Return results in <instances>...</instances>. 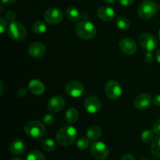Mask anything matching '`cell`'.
Instances as JSON below:
<instances>
[{
    "instance_id": "6da1fadb",
    "label": "cell",
    "mask_w": 160,
    "mask_h": 160,
    "mask_svg": "<svg viewBox=\"0 0 160 160\" xmlns=\"http://www.w3.org/2000/svg\"><path fill=\"white\" fill-rule=\"evenodd\" d=\"M77 135H78V131L76 128L70 125H67L61 128L58 131V132L56 133V139L59 145L68 146L75 142Z\"/></svg>"
},
{
    "instance_id": "7a4b0ae2",
    "label": "cell",
    "mask_w": 160,
    "mask_h": 160,
    "mask_svg": "<svg viewBox=\"0 0 160 160\" xmlns=\"http://www.w3.org/2000/svg\"><path fill=\"white\" fill-rule=\"evenodd\" d=\"M77 35L84 40L93 38L97 32L96 27L89 20H81L76 24L74 28Z\"/></svg>"
},
{
    "instance_id": "3957f363",
    "label": "cell",
    "mask_w": 160,
    "mask_h": 160,
    "mask_svg": "<svg viewBox=\"0 0 160 160\" xmlns=\"http://www.w3.org/2000/svg\"><path fill=\"white\" fill-rule=\"evenodd\" d=\"M24 131L29 137L34 139H42L46 134L45 124L38 120H31L24 126Z\"/></svg>"
},
{
    "instance_id": "277c9868",
    "label": "cell",
    "mask_w": 160,
    "mask_h": 160,
    "mask_svg": "<svg viewBox=\"0 0 160 160\" xmlns=\"http://www.w3.org/2000/svg\"><path fill=\"white\" fill-rule=\"evenodd\" d=\"M158 6L152 0H144L140 3L138 9L139 17L143 20H149L156 14Z\"/></svg>"
},
{
    "instance_id": "5b68a950",
    "label": "cell",
    "mask_w": 160,
    "mask_h": 160,
    "mask_svg": "<svg viewBox=\"0 0 160 160\" xmlns=\"http://www.w3.org/2000/svg\"><path fill=\"white\" fill-rule=\"evenodd\" d=\"M8 34L11 38L16 41H22L26 38L28 31L20 22H12L8 28Z\"/></svg>"
},
{
    "instance_id": "8992f818",
    "label": "cell",
    "mask_w": 160,
    "mask_h": 160,
    "mask_svg": "<svg viewBox=\"0 0 160 160\" xmlns=\"http://www.w3.org/2000/svg\"><path fill=\"white\" fill-rule=\"evenodd\" d=\"M92 156L97 160H104L109 156V148L102 142H95L90 148Z\"/></svg>"
},
{
    "instance_id": "52a82bcc",
    "label": "cell",
    "mask_w": 160,
    "mask_h": 160,
    "mask_svg": "<svg viewBox=\"0 0 160 160\" xmlns=\"http://www.w3.org/2000/svg\"><path fill=\"white\" fill-rule=\"evenodd\" d=\"M105 92H106V95L108 98L110 99L117 100L121 97L123 89H122L120 83L114 80H111L106 83Z\"/></svg>"
},
{
    "instance_id": "ba28073f",
    "label": "cell",
    "mask_w": 160,
    "mask_h": 160,
    "mask_svg": "<svg viewBox=\"0 0 160 160\" xmlns=\"http://www.w3.org/2000/svg\"><path fill=\"white\" fill-rule=\"evenodd\" d=\"M44 19L49 24H58L63 20V13L62 10L58 8H50L44 13Z\"/></svg>"
},
{
    "instance_id": "9c48e42d",
    "label": "cell",
    "mask_w": 160,
    "mask_h": 160,
    "mask_svg": "<svg viewBox=\"0 0 160 160\" xmlns=\"http://www.w3.org/2000/svg\"><path fill=\"white\" fill-rule=\"evenodd\" d=\"M139 44L147 52H152L157 47V40L152 34L145 33L139 37Z\"/></svg>"
},
{
    "instance_id": "30bf717a",
    "label": "cell",
    "mask_w": 160,
    "mask_h": 160,
    "mask_svg": "<svg viewBox=\"0 0 160 160\" xmlns=\"http://www.w3.org/2000/svg\"><path fill=\"white\" fill-rule=\"evenodd\" d=\"M65 91L67 94L73 98H78L84 93V85L81 82L77 81H69L65 86Z\"/></svg>"
},
{
    "instance_id": "8fae6325",
    "label": "cell",
    "mask_w": 160,
    "mask_h": 160,
    "mask_svg": "<svg viewBox=\"0 0 160 160\" xmlns=\"http://www.w3.org/2000/svg\"><path fill=\"white\" fill-rule=\"evenodd\" d=\"M84 106L85 110L91 114L98 112L102 106L101 101L96 96H89L84 101Z\"/></svg>"
},
{
    "instance_id": "7c38bea8",
    "label": "cell",
    "mask_w": 160,
    "mask_h": 160,
    "mask_svg": "<svg viewBox=\"0 0 160 160\" xmlns=\"http://www.w3.org/2000/svg\"><path fill=\"white\" fill-rule=\"evenodd\" d=\"M48 109L52 112H59L64 109L66 102L62 97L59 95L52 96L48 101Z\"/></svg>"
},
{
    "instance_id": "4fadbf2b",
    "label": "cell",
    "mask_w": 160,
    "mask_h": 160,
    "mask_svg": "<svg viewBox=\"0 0 160 160\" xmlns=\"http://www.w3.org/2000/svg\"><path fill=\"white\" fill-rule=\"evenodd\" d=\"M119 47L123 53L133 55L137 52V44L131 38H125L119 42Z\"/></svg>"
},
{
    "instance_id": "5bb4252c",
    "label": "cell",
    "mask_w": 160,
    "mask_h": 160,
    "mask_svg": "<svg viewBox=\"0 0 160 160\" xmlns=\"http://www.w3.org/2000/svg\"><path fill=\"white\" fill-rule=\"evenodd\" d=\"M115 10L112 7L109 6H104L100 7L97 11V16L98 19L102 21H111L115 17Z\"/></svg>"
},
{
    "instance_id": "9a60e30c",
    "label": "cell",
    "mask_w": 160,
    "mask_h": 160,
    "mask_svg": "<svg viewBox=\"0 0 160 160\" xmlns=\"http://www.w3.org/2000/svg\"><path fill=\"white\" fill-rule=\"evenodd\" d=\"M28 53L34 58H41L46 53V48L41 42H34L28 48Z\"/></svg>"
},
{
    "instance_id": "2e32d148",
    "label": "cell",
    "mask_w": 160,
    "mask_h": 160,
    "mask_svg": "<svg viewBox=\"0 0 160 160\" xmlns=\"http://www.w3.org/2000/svg\"><path fill=\"white\" fill-rule=\"evenodd\" d=\"M152 97L148 93H142L137 96L134 100V106L138 109H145L150 106L152 102Z\"/></svg>"
},
{
    "instance_id": "e0dca14e",
    "label": "cell",
    "mask_w": 160,
    "mask_h": 160,
    "mask_svg": "<svg viewBox=\"0 0 160 160\" xmlns=\"http://www.w3.org/2000/svg\"><path fill=\"white\" fill-rule=\"evenodd\" d=\"M26 149V144L23 140L20 138H17L12 141L9 146V150L11 153L15 156H19L24 152Z\"/></svg>"
},
{
    "instance_id": "ac0fdd59",
    "label": "cell",
    "mask_w": 160,
    "mask_h": 160,
    "mask_svg": "<svg viewBox=\"0 0 160 160\" xmlns=\"http://www.w3.org/2000/svg\"><path fill=\"white\" fill-rule=\"evenodd\" d=\"M28 88L31 93L36 95H42L45 90L43 83L37 79H34L30 81L29 84H28Z\"/></svg>"
},
{
    "instance_id": "d6986e66",
    "label": "cell",
    "mask_w": 160,
    "mask_h": 160,
    "mask_svg": "<svg viewBox=\"0 0 160 160\" xmlns=\"http://www.w3.org/2000/svg\"><path fill=\"white\" fill-rule=\"evenodd\" d=\"M86 135H87V138L90 141H93V142L96 141L102 135L101 128L99 127L96 126V125H92L87 130Z\"/></svg>"
},
{
    "instance_id": "ffe728a7",
    "label": "cell",
    "mask_w": 160,
    "mask_h": 160,
    "mask_svg": "<svg viewBox=\"0 0 160 160\" xmlns=\"http://www.w3.org/2000/svg\"><path fill=\"white\" fill-rule=\"evenodd\" d=\"M66 14H67V17L68 18V20H70L72 22L78 21L81 18V13L80 10L78 8L73 7V6L67 8Z\"/></svg>"
},
{
    "instance_id": "44dd1931",
    "label": "cell",
    "mask_w": 160,
    "mask_h": 160,
    "mask_svg": "<svg viewBox=\"0 0 160 160\" xmlns=\"http://www.w3.org/2000/svg\"><path fill=\"white\" fill-rule=\"evenodd\" d=\"M65 117L68 123H73L78 120V117H79V112H78V109L75 108H70L66 112Z\"/></svg>"
},
{
    "instance_id": "7402d4cb",
    "label": "cell",
    "mask_w": 160,
    "mask_h": 160,
    "mask_svg": "<svg viewBox=\"0 0 160 160\" xmlns=\"http://www.w3.org/2000/svg\"><path fill=\"white\" fill-rule=\"evenodd\" d=\"M116 24H117V28L121 31H127L129 29L130 26H131L129 20L125 17H117V20H116Z\"/></svg>"
},
{
    "instance_id": "603a6c76",
    "label": "cell",
    "mask_w": 160,
    "mask_h": 160,
    "mask_svg": "<svg viewBox=\"0 0 160 160\" xmlns=\"http://www.w3.org/2000/svg\"><path fill=\"white\" fill-rule=\"evenodd\" d=\"M33 31L37 34H42L47 31V26L43 21H36L32 26Z\"/></svg>"
},
{
    "instance_id": "cb8c5ba5",
    "label": "cell",
    "mask_w": 160,
    "mask_h": 160,
    "mask_svg": "<svg viewBox=\"0 0 160 160\" xmlns=\"http://www.w3.org/2000/svg\"><path fill=\"white\" fill-rule=\"evenodd\" d=\"M151 150L155 156L160 158V136L155 138L152 140L151 145Z\"/></svg>"
},
{
    "instance_id": "d4e9b609",
    "label": "cell",
    "mask_w": 160,
    "mask_h": 160,
    "mask_svg": "<svg viewBox=\"0 0 160 160\" xmlns=\"http://www.w3.org/2000/svg\"><path fill=\"white\" fill-rule=\"evenodd\" d=\"M25 160H46V159L40 151L33 150L27 155Z\"/></svg>"
},
{
    "instance_id": "484cf974",
    "label": "cell",
    "mask_w": 160,
    "mask_h": 160,
    "mask_svg": "<svg viewBox=\"0 0 160 160\" xmlns=\"http://www.w3.org/2000/svg\"><path fill=\"white\" fill-rule=\"evenodd\" d=\"M42 147L46 152H52L56 149V142L52 138H45L42 142Z\"/></svg>"
},
{
    "instance_id": "4316f807",
    "label": "cell",
    "mask_w": 160,
    "mask_h": 160,
    "mask_svg": "<svg viewBox=\"0 0 160 160\" xmlns=\"http://www.w3.org/2000/svg\"><path fill=\"white\" fill-rule=\"evenodd\" d=\"M154 139V131L153 130H145L142 133V141L145 143H148Z\"/></svg>"
},
{
    "instance_id": "83f0119b",
    "label": "cell",
    "mask_w": 160,
    "mask_h": 160,
    "mask_svg": "<svg viewBox=\"0 0 160 160\" xmlns=\"http://www.w3.org/2000/svg\"><path fill=\"white\" fill-rule=\"evenodd\" d=\"M89 139L86 138H80L78 141H77V147L79 148L80 150H86L89 146Z\"/></svg>"
},
{
    "instance_id": "f1b7e54d",
    "label": "cell",
    "mask_w": 160,
    "mask_h": 160,
    "mask_svg": "<svg viewBox=\"0 0 160 160\" xmlns=\"http://www.w3.org/2000/svg\"><path fill=\"white\" fill-rule=\"evenodd\" d=\"M54 116L52 115V114H46V115L44 116L43 117V123L45 125L47 126H50V125L54 123Z\"/></svg>"
},
{
    "instance_id": "f546056e",
    "label": "cell",
    "mask_w": 160,
    "mask_h": 160,
    "mask_svg": "<svg viewBox=\"0 0 160 160\" xmlns=\"http://www.w3.org/2000/svg\"><path fill=\"white\" fill-rule=\"evenodd\" d=\"M6 18L10 23L14 22L16 19V13L13 10H8L6 13Z\"/></svg>"
},
{
    "instance_id": "4dcf8cb0",
    "label": "cell",
    "mask_w": 160,
    "mask_h": 160,
    "mask_svg": "<svg viewBox=\"0 0 160 160\" xmlns=\"http://www.w3.org/2000/svg\"><path fill=\"white\" fill-rule=\"evenodd\" d=\"M144 59H145V61L146 63L151 64L152 63L153 60H154V56H153V54L152 53V52H147L146 54L145 55Z\"/></svg>"
},
{
    "instance_id": "1f68e13d",
    "label": "cell",
    "mask_w": 160,
    "mask_h": 160,
    "mask_svg": "<svg viewBox=\"0 0 160 160\" xmlns=\"http://www.w3.org/2000/svg\"><path fill=\"white\" fill-rule=\"evenodd\" d=\"M7 29V21L4 18H0V33L3 34Z\"/></svg>"
},
{
    "instance_id": "d6a6232c",
    "label": "cell",
    "mask_w": 160,
    "mask_h": 160,
    "mask_svg": "<svg viewBox=\"0 0 160 160\" xmlns=\"http://www.w3.org/2000/svg\"><path fill=\"white\" fill-rule=\"evenodd\" d=\"M153 131L155 134L160 136V119L155 122L154 125H153Z\"/></svg>"
},
{
    "instance_id": "836d02e7",
    "label": "cell",
    "mask_w": 160,
    "mask_h": 160,
    "mask_svg": "<svg viewBox=\"0 0 160 160\" xmlns=\"http://www.w3.org/2000/svg\"><path fill=\"white\" fill-rule=\"evenodd\" d=\"M118 1L123 6H130L134 3V0H118Z\"/></svg>"
},
{
    "instance_id": "e575fe53",
    "label": "cell",
    "mask_w": 160,
    "mask_h": 160,
    "mask_svg": "<svg viewBox=\"0 0 160 160\" xmlns=\"http://www.w3.org/2000/svg\"><path fill=\"white\" fill-rule=\"evenodd\" d=\"M120 160H135V159H134V157L132 156V155L126 154V155H123V156H122Z\"/></svg>"
},
{
    "instance_id": "d590c367",
    "label": "cell",
    "mask_w": 160,
    "mask_h": 160,
    "mask_svg": "<svg viewBox=\"0 0 160 160\" xmlns=\"http://www.w3.org/2000/svg\"><path fill=\"white\" fill-rule=\"evenodd\" d=\"M153 103H154L155 106H160V95H158L154 97V98H153Z\"/></svg>"
},
{
    "instance_id": "8d00e7d4",
    "label": "cell",
    "mask_w": 160,
    "mask_h": 160,
    "mask_svg": "<svg viewBox=\"0 0 160 160\" xmlns=\"http://www.w3.org/2000/svg\"><path fill=\"white\" fill-rule=\"evenodd\" d=\"M17 1V0H2V4L8 5V6H9V5L14 4V3H15Z\"/></svg>"
},
{
    "instance_id": "74e56055",
    "label": "cell",
    "mask_w": 160,
    "mask_h": 160,
    "mask_svg": "<svg viewBox=\"0 0 160 160\" xmlns=\"http://www.w3.org/2000/svg\"><path fill=\"white\" fill-rule=\"evenodd\" d=\"M27 94V90L25 88H21L20 90H19L18 92V95L20 97H23L24 95H26Z\"/></svg>"
},
{
    "instance_id": "f35d334b",
    "label": "cell",
    "mask_w": 160,
    "mask_h": 160,
    "mask_svg": "<svg viewBox=\"0 0 160 160\" xmlns=\"http://www.w3.org/2000/svg\"><path fill=\"white\" fill-rule=\"evenodd\" d=\"M156 60H157V62H159V63H160V49H159L157 52H156Z\"/></svg>"
},
{
    "instance_id": "ab89813d",
    "label": "cell",
    "mask_w": 160,
    "mask_h": 160,
    "mask_svg": "<svg viewBox=\"0 0 160 160\" xmlns=\"http://www.w3.org/2000/svg\"><path fill=\"white\" fill-rule=\"evenodd\" d=\"M104 1L106 3L110 5V4H113V3H115L117 0H104Z\"/></svg>"
},
{
    "instance_id": "60d3db41",
    "label": "cell",
    "mask_w": 160,
    "mask_h": 160,
    "mask_svg": "<svg viewBox=\"0 0 160 160\" xmlns=\"http://www.w3.org/2000/svg\"><path fill=\"white\" fill-rule=\"evenodd\" d=\"M1 87H2L1 95H2V93H3V83H2V81H1Z\"/></svg>"
},
{
    "instance_id": "b9f144b4",
    "label": "cell",
    "mask_w": 160,
    "mask_h": 160,
    "mask_svg": "<svg viewBox=\"0 0 160 160\" xmlns=\"http://www.w3.org/2000/svg\"><path fill=\"white\" fill-rule=\"evenodd\" d=\"M11 160H23V159H20V158H18V157H15V158H12Z\"/></svg>"
},
{
    "instance_id": "7bdbcfd3",
    "label": "cell",
    "mask_w": 160,
    "mask_h": 160,
    "mask_svg": "<svg viewBox=\"0 0 160 160\" xmlns=\"http://www.w3.org/2000/svg\"><path fill=\"white\" fill-rule=\"evenodd\" d=\"M159 42H160V30L159 31Z\"/></svg>"
},
{
    "instance_id": "ee69618b",
    "label": "cell",
    "mask_w": 160,
    "mask_h": 160,
    "mask_svg": "<svg viewBox=\"0 0 160 160\" xmlns=\"http://www.w3.org/2000/svg\"><path fill=\"white\" fill-rule=\"evenodd\" d=\"M159 9H160V5H159Z\"/></svg>"
},
{
    "instance_id": "f6af8a7d",
    "label": "cell",
    "mask_w": 160,
    "mask_h": 160,
    "mask_svg": "<svg viewBox=\"0 0 160 160\" xmlns=\"http://www.w3.org/2000/svg\"><path fill=\"white\" fill-rule=\"evenodd\" d=\"M142 160H145V159H142Z\"/></svg>"
}]
</instances>
